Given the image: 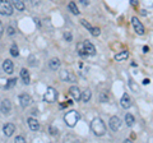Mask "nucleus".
<instances>
[{"instance_id": "bb28decb", "label": "nucleus", "mask_w": 153, "mask_h": 143, "mask_svg": "<svg viewBox=\"0 0 153 143\" xmlns=\"http://www.w3.org/2000/svg\"><path fill=\"white\" fill-rule=\"evenodd\" d=\"M10 54H12L13 56H16V58L19 55V51H18L17 45H12V47H10Z\"/></svg>"}, {"instance_id": "b1692460", "label": "nucleus", "mask_w": 153, "mask_h": 143, "mask_svg": "<svg viewBox=\"0 0 153 143\" xmlns=\"http://www.w3.org/2000/svg\"><path fill=\"white\" fill-rule=\"evenodd\" d=\"M16 84H17V79H16V78L9 79V80H8V83L5 84V89H10V88H13Z\"/></svg>"}, {"instance_id": "393cba45", "label": "nucleus", "mask_w": 153, "mask_h": 143, "mask_svg": "<svg viewBox=\"0 0 153 143\" xmlns=\"http://www.w3.org/2000/svg\"><path fill=\"white\" fill-rule=\"evenodd\" d=\"M129 86H130V88H131V91L134 92H139V87L134 83V80L133 79H129Z\"/></svg>"}, {"instance_id": "f704fd0d", "label": "nucleus", "mask_w": 153, "mask_h": 143, "mask_svg": "<svg viewBox=\"0 0 153 143\" xmlns=\"http://www.w3.org/2000/svg\"><path fill=\"white\" fill-rule=\"evenodd\" d=\"M50 130H51V134H52V136H55V134H57V129H55V128H52V127H50Z\"/></svg>"}, {"instance_id": "412c9836", "label": "nucleus", "mask_w": 153, "mask_h": 143, "mask_svg": "<svg viewBox=\"0 0 153 143\" xmlns=\"http://www.w3.org/2000/svg\"><path fill=\"white\" fill-rule=\"evenodd\" d=\"M125 123L128 127H133L134 123H135V119H134V116L131 115V114H126L125 115Z\"/></svg>"}, {"instance_id": "e433bc0d", "label": "nucleus", "mask_w": 153, "mask_h": 143, "mask_svg": "<svg viewBox=\"0 0 153 143\" xmlns=\"http://www.w3.org/2000/svg\"><path fill=\"white\" fill-rule=\"evenodd\" d=\"M143 51H144V52H148V51H149V47H148V46H144V47H143Z\"/></svg>"}, {"instance_id": "39448f33", "label": "nucleus", "mask_w": 153, "mask_h": 143, "mask_svg": "<svg viewBox=\"0 0 153 143\" xmlns=\"http://www.w3.org/2000/svg\"><path fill=\"white\" fill-rule=\"evenodd\" d=\"M131 23H133V27H134V30H135V32L138 33V35H144V26L142 25V22L138 19L137 17H133L131 18Z\"/></svg>"}, {"instance_id": "a211bd4d", "label": "nucleus", "mask_w": 153, "mask_h": 143, "mask_svg": "<svg viewBox=\"0 0 153 143\" xmlns=\"http://www.w3.org/2000/svg\"><path fill=\"white\" fill-rule=\"evenodd\" d=\"M12 5L17 9L19 12H23L25 10V4H23L22 0H12Z\"/></svg>"}, {"instance_id": "4c0bfd02", "label": "nucleus", "mask_w": 153, "mask_h": 143, "mask_svg": "<svg viewBox=\"0 0 153 143\" xmlns=\"http://www.w3.org/2000/svg\"><path fill=\"white\" fill-rule=\"evenodd\" d=\"M148 83H149V79H144V80H143V84H148Z\"/></svg>"}, {"instance_id": "a878e982", "label": "nucleus", "mask_w": 153, "mask_h": 143, "mask_svg": "<svg viewBox=\"0 0 153 143\" xmlns=\"http://www.w3.org/2000/svg\"><path fill=\"white\" fill-rule=\"evenodd\" d=\"M89 32L92 33V36H94V37L100 36V33H101V31H100V28H98V27H92V28H91V31H89Z\"/></svg>"}, {"instance_id": "423d86ee", "label": "nucleus", "mask_w": 153, "mask_h": 143, "mask_svg": "<svg viewBox=\"0 0 153 143\" xmlns=\"http://www.w3.org/2000/svg\"><path fill=\"white\" fill-rule=\"evenodd\" d=\"M108 125L112 130H115V132L119 130L121 127V119L119 116H111L110 118V121H108Z\"/></svg>"}, {"instance_id": "7ed1b4c3", "label": "nucleus", "mask_w": 153, "mask_h": 143, "mask_svg": "<svg viewBox=\"0 0 153 143\" xmlns=\"http://www.w3.org/2000/svg\"><path fill=\"white\" fill-rule=\"evenodd\" d=\"M56 100H57V91L54 87H47L44 95V101L47 104H54Z\"/></svg>"}, {"instance_id": "dca6fc26", "label": "nucleus", "mask_w": 153, "mask_h": 143, "mask_svg": "<svg viewBox=\"0 0 153 143\" xmlns=\"http://www.w3.org/2000/svg\"><path fill=\"white\" fill-rule=\"evenodd\" d=\"M21 78L23 79V83H25V84H28V83L31 82L30 73H28V70L26 68H22L21 69Z\"/></svg>"}, {"instance_id": "9b49d317", "label": "nucleus", "mask_w": 153, "mask_h": 143, "mask_svg": "<svg viewBox=\"0 0 153 143\" xmlns=\"http://www.w3.org/2000/svg\"><path fill=\"white\" fill-rule=\"evenodd\" d=\"M83 47H84L85 52H87V55H91V56L96 55V47H94V45L92 44V42L84 41V42H83Z\"/></svg>"}, {"instance_id": "f257e3e1", "label": "nucleus", "mask_w": 153, "mask_h": 143, "mask_svg": "<svg viewBox=\"0 0 153 143\" xmlns=\"http://www.w3.org/2000/svg\"><path fill=\"white\" fill-rule=\"evenodd\" d=\"M91 129H92L93 134L97 137H102L106 133V124L101 118H94L92 123H91Z\"/></svg>"}, {"instance_id": "6e6552de", "label": "nucleus", "mask_w": 153, "mask_h": 143, "mask_svg": "<svg viewBox=\"0 0 153 143\" xmlns=\"http://www.w3.org/2000/svg\"><path fill=\"white\" fill-rule=\"evenodd\" d=\"M69 93H70V96L73 97L74 101H79L80 97H82V92H80V89H79L78 86H73V87H70Z\"/></svg>"}, {"instance_id": "1a4fd4ad", "label": "nucleus", "mask_w": 153, "mask_h": 143, "mask_svg": "<svg viewBox=\"0 0 153 143\" xmlns=\"http://www.w3.org/2000/svg\"><path fill=\"white\" fill-rule=\"evenodd\" d=\"M19 102H21V106L22 107H28L32 104V98H31L30 95L22 93L21 96H19Z\"/></svg>"}, {"instance_id": "f8f14e48", "label": "nucleus", "mask_w": 153, "mask_h": 143, "mask_svg": "<svg viewBox=\"0 0 153 143\" xmlns=\"http://www.w3.org/2000/svg\"><path fill=\"white\" fill-rule=\"evenodd\" d=\"M27 123H28V127H30L31 130L37 132L38 129H40V123L37 121V119H35V118H28L27 119Z\"/></svg>"}, {"instance_id": "aec40b11", "label": "nucleus", "mask_w": 153, "mask_h": 143, "mask_svg": "<svg viewBox=\"0 0 153 143\" xmlns=\"http://www.w3.org/2000/svg\"><path fill=\"white\" fill-rule=\"evenodd\" d=\"M91 97H92V92H91V89L87 88L85 91H83L80 100H82L83 102H88V101H91Z\"/></svg>"}, {"instance_id": "0eeeda50", "label": "nucleus", "mask_w": 153, "mask_h": 143, "mask_svg": "<svg viewBox=\"0 0 153 143\" xmlns=\"http://www.w3.org/2000/svg\"><path fill=\"white\" fill-rule=\"evenodd\" d=\"M60 78H61V80H64V82H75V75L66 69L60 72Z\"/></svg>"}, {"instance_id": "c9c22d12", "label": "nucleus", "mask_w": 153, "mask_h": 143, "mask_svg": "<svg viewBox=\"0 0 153 143\" xmlns=\"http://www.w3.org/2000/svg\"><path fill=\"white\" fill-rule=\"evenodd\" d=\"M3 33H4V27H3V25H1V22H0V37L3 36Z\"/></svg>"}, {"instance_id": "6ab92c4d", "label": "nucleus", "mask_w": 153, "mask_h": 143, "mask_svg": "<svg viewBox=\"0 0 153 143\" xmlns=\"http://www.w3.org/2000/svg\"><path fill=\"white\" fill-rule=\"evenodd\" d=\"M129 58V52L128 51H121V52H119V54L115 55V60L116 61H124V60H126Z\"/></svg>"}, {"instance_id": "72a5a7b5", "label": "nucleus", "mask_w": 153, "mask_h": 143, "mask_svg": "<svg viewBox=\"0 0 153 143\" xmlns=\"http://www.w3.org/2000/svg\"><path fill=\"white\" fill-rule=\"evenodd\" d=\"M79 3L82 4V5H84V7H87L89 4V0H79Z\"/></svg>"}, {"instance_id": "4be33fe9", "label": "nucleus", "mask_w": 153, "mask_h": 143, "mask_svg": "<svg viewBox=\"0 0 153 143\" xmlns=\"http://www.w3.org/2000/svg\"><path fill=\"white\" fill-rule=\"evenodd\" d=\"M69 9H70V12L73 13V14H76V16L79 14V10H78V8H76V5H75L74 1H70V3H69Z\"/></svg>"}, {"instance_id": "4468645a", "label": "nucleus", "mask_w": 153, "mask_h": 143, "mask_svg": "<svg viewBox=\"0 0 153 143\" xmlns=\"http://www.w3.org/2000/svg\"><path fill=\"white\" fill-rule=\"evenodd\" d=\"M3 130H4V134H5V137H12L13 133L16 132V127H14V124L8 123V124H5V125H4Z\"/></svg>"}, {"instance_id": "c756f323", "label": "nucleus", "mask_w": 153, "mask_h": 143, "mask_svg": "<svg viewBox=\"0 0 153 143\" xmlns=\"http://www.w3.org/2000/svg\"><path fill=\"white\" fill-rule=\"evenodd\" d=\"M80 22H82V25H83V26H84L85 28H87V30H88V31H91V28H92V26H91V25H89V23H88V22H85L84 19H82V21H80Z\"/></svg>"}, {"instance_id": "f3484780", "label": "nucleus", "mask_w": 153, "mask_h": 143, "mask_svg": "<svg viewBox=\"0 0 153 143\" xmlns=\"http://www.w3.org/2000/svg\"><path fill=\"white\" fill-rule=\"evenodd\" d=\"M49 68L51 70H57V69L60 68V60L57 59V58L50 59V61H49Z\"/></svg>"}, {"instance_id": "2f4dec72", "label": "nucleus", "mask_w": 153, "mask_h": 143, "mask_svg": "<svg viewBox=\"0 0 153 143\" xmlns=\"http://www.w3.org/2000/svg\"><path fill=\"white\" fill-rule=\"evenodd\" d=\"M7 32H8V35H10V36H13L14 33H16V30H14L13 27H8V30H7Z\"/></svg>"}, {"instance_id": "c85d7f7f", "label": "nucleus", "mask_w": 153, "mask_h": 143, "mask_svg": "<svg viewBox=\"0 0 153 143\" xmlns=\"http://www.w3.org/2000/svg\"><path fill=\"white\" fill-rule=\"evenodd\" d=\"M64 39L68 41V42H70L71 40H73V36H71L70 32H65V33H64Z\"/></svg>"}, {"instance_id": "5701e85b", "label": "nucleus", "mask_w": 153, "mask_h": 143, "mask_svg": "<svg viewBox=\"0 0 153 143\" xmlns=\"http://www.w3.org/2000/svg\"><path fill=\"white\" fill-rule=\"evenodd\" d=\"M76 47H78V54L82 56V58H85V56H88L87 52H85V50H84V47H83V44H79Z\"/></svg>"}, {"instance_id": "473e14b6", "label": "nucleus", "mask_w": 153, "mask_h": 143, "mask_svg": "<svg viewBox=\"0 0 153 143\" xmlns=\"http://www.w3.org/2000/svg\"><path fill=\"white\" fill-rule=\"evenodd\" d=\"M130 4H131V7L133 8H138V0H130Z\"/></svg>"}, {"instance_id": "cd10ccee", "label": "nucleus", "mask_w": 153, "mask_h": 143, "mask_svg": "<svg viewBox=\"0 0 153 143\" xmlns=\"http://www.w3.org/2000/svg\"><path fill=\"white\" fill-rule=\"evenodd\" d=\"M100 100H101V102H107V100H108V95L106 92H101V95H100Z\"/></svg>"}, {"instance_id": "2eb2a0df", "label": "nucleus", "mask_w": 153, "mask_h": 143, "mask_svg": "<svg viewBox=\"0 0 153 143\" xmlns=\"http://www.w3.org/2000/svg\"><path fill=\"white\" fill-rule=\"evenodd\" d=\"M3 69L5 70V73L8 74H12L13 70H14V66H13V61L9 60V59H5L3 63Z\"/></svg>"}, {"instance_id": "ddd939ff", "label": "nucleus", "mask_w": 153, "mask_h": 143, "mask_svg": "<svg viewBox=\"0 0 153 143\" xmlns=\"http://www.w3.org/2000/svg\"><path fill=\"white\" fill-rule=\"evenodd\" d=\"M120 104H121V106L124 109H129V107L131 106V97L129 96L128 93H124L121 100H120Z\"/></svg>"}, {"instance_id": "f03ea898", "label": "nucleus", "mask_w": 153, "mask_h": 143, "mask_svg": "<svg viewBox=\"0 0 153 143\" xmlns=\"http://www.w3.org/2000/svg\"><path fill=\"white\" fill-rule=\"evenodd\" d=\"M79 119H80L79 112L75 111V110H70V111H68V112H66L65 115H64V121H65L66 125L70 127V128L75 127L76 123L79 121Z\"/></svg>"}, {"instance_id": "20e7f679", "label": "nucleus", "mask_w": 153, "mask_h": 143, "mask_svg": "<svg viewBox=\"0 0 153 143\" xmlns=\"http://www.w3.org/2000/svg\"><path fill=\"white\" fill-rule=\"evenodd\" d=\"M14 12L13 5L8 0H0V14L3 16H12Z\"/></svg>"}, {"instance_id": "9d476101", "label": "nucleus", "mask_w": 153, "mask_h": 143, "mask_svg": "<svg viewBox=\"0 0 153 143\" xmlns=\"http://www.w3.org/2000/svg\"><path fill=\"white\" fill-rule=\"evenodd\" d=\"M0 110H1L3 114H5V115H8V114L12 111V104H10V101H9L8 98L3 100L1 105H0Z\"/></svg>"}, {"instance_id": "7c9ffc66", "label": "nucleus", "mask_w": 153, "mask_h": 143, "mask_svg": "<svg viewBox=\"0 0 153 143\" xmlns=\"http://www.w3.org/2000/svg\"><path fill=\"white\" fill-rule=\"evenodd\" d=\"M16 142H18V143H23V142H26V138H25V137H22V136H18V137H16Z\"/></svg>"}]
</instances>
